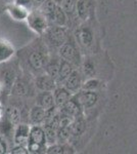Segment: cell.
<instances>
[{
  "label": "cell",
  "mask_w": 137,
  "mask_h": 154,
  "mask_svg": "<svg viewBox=\"0 0 137 154\" xmlns=\"http://www.w3.org/2000/svg\"><path fill=\"white\" fill-rule=\"evenodd\" d=\"M9 152L12 154H26V153H29V150H28V148H27V146L16 145V144H14V146L10 149Z\"/></svg>",
  "instance_id": "obj_27"
},
{
  "label": "cell",
  "mask_w": 137,
  "mask_h": 154,
  "mask_svg": "<svg viewBox=\"0 0 137 154\" xmlns=\"http://www.w3.org/2000/svg\"><path fill=\"white\" fill-rule=\"evenodd\" d=\"M57 7V4L54 0H45L42 5L39 7L38 9L43 12L44 14L47 17V19L49 20L50 22V25L52 24V19H53V16H54V12H55V9Z\"/></svg>",
  "instance_id": "obj_26"
},
{
  "label": "cell",
  "mask_w": 137,
  "mask_h": 154,
  "mask_svg": "<svg viewBox=\"0 0 137 154\" xmlns=\"http://www.w3.org/2000/svg\"><path fill=\"white\" fill-rule=\"evenodd\" d=\"M0 1H1V0H0Z\"/></svg>",
  "instance_id": "obj_32"
},
{
  "label": "cell",
  "mask_w": 137,
  "mask_h": 154,
  "mask_svg": "<svg viewBox=\"0 0 137 154\" xmlns=\"http://www.w3.org/2000/svg\"><path fill=\"white\" fill-rule=\"evenodd\" d=\"M61 58L59 57L58 54H55V56H50L45 65V68H44V72L56 80L59 73V69H61Z\"/></svg>",
  "instance_id": "obj_19"
},
{
  "label": "cell",
  "mask_w": 137,
  "mask_h": 154,
  "mask_svg": "<svg viewBox=\"0 0 137 154\" xmlns=\"http://www.w3.org/2000/svg\"><path fill=\"white\" fill-rule=\"evenodd\" d=\"M84 80H85V78H84L81 70L79 68H76L73 71V73L67 78V80L64 82L63 86H64L68 91H71L73 95H75V94H77L79 91L82 89Z\"/></svg>",
  "instance_id": "obj_9"
},
{
  "label": "cell",
  "mask_w": 137,
  "mask_h": 154,
  "mask_svg": "<svg viewBox=\"0 0 137 154\" xmlns=\"http://www.w3.org/2000/svg\"><path fill=\"white\" fill-rule=\"evenodd\" d=\"M36 104L41 106L46 111L53 108V107H55L53 91H39L36 96Z\"/></svg>",
  "instance_id": "obj_17"
},
{
  "label": "cell",
  "mask_w": 137,
  "mask_h": 154,
  "mask_svg": "<svg viewBox=\"0 0 137 154\" xmlns=\"http://www.w3.org/2000/svg\"><path fill=\"white\" fill-rule=\"evenodd\" d=\"M51 25H56V26L61 27H70V19L68 14H66V11L63 9V7L61 5H57L55 12H54L53 19H52V24Z\"/></svg>",
  "instance_id": "obj_23"
},
{
  "label": "cell",
  "mask_w": 137,
  "mask_h": 154,
  "mask_svg": "<svg viewBox=\"0 0 137 154\" xmlns=\"http://www.w3.org/2000/svg\"><path fill=\"white\" fill-rule=\"evenodd\" d=\"M77 2L78 0H63L61 4V6L63 7V9L66 11L70 19V26L73 22H77V23L79 22V24L81 23L77 17Z\"/></svg>",
  "instance_id": "obj_21"
},
{
  "label": "cell",
  "mask_w": 137,
  "mask_h": 154,
  "mask_svg": "<svg viewBox=\"0 0 137 154\" xmlns=\"http://www.w3.org/2000/svg\"><path fill=\"white\" fill-rule=\"evenodd\" d=\"M30 131H31V125L22 122L17 125L14 128L13 137H12L13 143L16 144V145L27 146L30 137Z\"/></svg>",
  "instance_id": "obj_13"
},
{
  "label": "cell",
  "mask_w": 137,
  "mask_h": 154,
  "mask_svg": "<svg viewBox=\"0 0 137 154\" xmlns=\"http://www.w3.org/2000/svg\"><path fill=\"white\" fill-rule=\"evenodd\" d=\"M11 93H12V95L17 96V97L27 96L29 94L28 84H27L26 81H24L23 79L16 78L13 85H12V88H11Z\"/></svg>",
  "instance_id": "obj_25"
},
{
  "label": "cell",
  "mask_w": 137,
  "mask_h": 154,
  "mask_svg": "<svg viewBox=\"0 0 137 154\" xmlns=\"http://www.w3.org/2000/svg\"><path fill=\"white\" fill-rule=\"evenodd\" d=\"M42 36L44 37V42L48 46V48L58 51L68 41L71 35H70L69 28H67V27L50 25Z\"/></svg>",
  "instance_id": "obj_5"
},
{
  "label": "cell",
  "mask_w": 137,
  "mask_h": 154,
  "mask_svg": "<svg viewBox=\"0 0 137 154\" xmlns=\"http://www.w3.org/2000/svg\"><path fill=\"white\" fill-rule=\"evenodd\" d=\"M44 2H45V0H31V11L32 9H38Z\"/></svg>",
  "instance_id": "obj_29"
},
{
  "label": "cell",
  "mask_w": 137,
  "mask_h": 154,
  "mask_svg": "<svg viewBox=\"0 0 137 154\" xmlns=\"http://www.w3.org/2000/svg\"><path fill=\"white\" fill-rule=\"evenodd\" d=\"M5 11L12 20L17 22H23L27 21L31 11L27 7L14 3V2H9V3L5 4Z\"/></svg>",
  "instance_id": "obj_10"
},
{
  "label": "cell",
  "mask_w": 137,
  "mask_h": 154,
  "mask_svg": "<svg viewBox=\"0 0 137 154\" xmlns=\"http://www.w3.org/2000/svg\"><path fill=\"white\" fill-rule=\"evenodd\" d=\"M47 147L48 145L43 125H31L29 141L27 144L29 153H46Z\"/></svg>",
  "instance_id": "obj_7"
},
{
  "label": "cell",
  "mask_w": 137,
  "mask_h": 154,
  "mask_svg": "<svg viewBox=\"0 0 137 154\" xmlns=\"http://www.w3.org/2000/svg\"><path fill=\"white\" fill-rule=\"evenodd\" d=\"M7 150H8V148H7L6 142L4 140H2L1 138H0V154L7 153Z\"/></svg>",
  "instance_id": "obj_30"
},
{
  "label": "cell",
  "mask_w": 137,
  "mask_h": 154,
  "mask_svg": "<svg viewBox=\"0 0 137 154\" xmlns=\"http://www.w3.org/2000/svg\"><path fill=\"white\" fill-rule=\"evenodd\" d=\"M28 117L31 125H43L46 121V110L36 104L30 109Z\"/></svg>",
  "instance_id": "obj_14"
},
{
  "label": "cell",
  "mask_w": 137,
  "mask_h": 154,
  "mask_svg": "<svg viewBox=\"0 0 137 154\" xmlns=\"http://www.w3.org/2000/svg\"><path fill=\"white\" fill-rule=\"evenodd\" d=\"M54 1L56 2V4H57V5H61V2H63V0H54Z\"/></svg>",
  "instance_id": "obj_31"
},
{
  "label": "cell",
  "mask_w": 137,
  "mask_h": 154,
  "mask_svg": "<svg viewBox=\"0 0 137 154\" xmlns=\"http://www.w3.org/2000/svg\"><path fill=\"white\" fill-rule=\"evenodd\" d=\"M112 61L108 56H103V51L100 53L84 56L80 66V70L84 78L89 77H97L104 79V76L112 75Z\"/></svg>",
  "instance_id": "obj_3"
},
{
  "label": "cell",
  "mask_w": 137,
  "mask_h": 154,
  "mask_svg": "<svg viewBox=\"0 0 137 154\" xmlns=\"http://www.w3.org/2000/svg\"><path fill=\"white\" fill-rule=\"evenodd\" d=\"M26 22L30 29L39 36L43 35L50 26L49 20L40 9H32Z\"/></svg>",
  "instance_id": "obj_8"
},
{
  "label": "cell",
  "mask_w": 137,
  "mask_h": 154,
  "mask_svg": "<svg viewBox=\"0 0 137 154\" xmlns=\"http://www.w3.org/2000/svg\"><path fill=\"white\" fill-rule=\"evenodd\" d=\"M48 49L44 40H36L33 44H29V46L22 51V61L30 73L38 75L44 72L45 65L50 57Z\"/></svg>",
  "instance_id": "obj_2"
},
{
  "label": "cell",
  "mask_w": 137,
  "mask_h": 154,
  "mask_svg": "<svg viewBox=\"0 0 137 154\" xmlns=\"http://www.w3.org/2000/svg\"><path fill=\"white\" fill-rule=\"evenodd\" d=\"M93 0H78L77 17L80 22H85L93 17Z\"/></svg>",
  "instance_id": "obj_12"
},
{
  "label": "cell",
  "mask_w": 137,
  "mask_h": 154,
  "mask_svg": "<svg viewBox=\"0 0 137 154\" xmlns=\"http://www.w3.org/2000/svg\"><path fill=\"white\" fill-rule=\"evenodd\" d=\"M57 54L61 59L73 64L76 68H80L82 60H83V54L75 40L74 35L70 36L68 41L57 51Z\"/></svg>",
  "instance_id": "obj_6"
},
{
  "label": "cell",
  "mask_w": 137,
  "mask_h": 154,
  "mask_svg": "<svg viewBox=\"0 0 137 154\" xmlns=\"http://www.w3.org/2000/svg\"><path fill=\"white\" fill-rule=\"evenodd\" d=\"M34 83L36 88L39 91H53L57 88V83L55 79L52 78L51 76H49L45 72H42V73L36 75Z\"/></svg>",
  "instance_id": "obj_11"
},
{
  "label": "cell",
  "mask_w": 137,
  "mask_h": 154,
  "mask_svg": "<svg viewBox=\"0 0 137 154\" xmlns=\"http://www.w3.org/2000/svg\"><path fill=\"white\" fill-rule=\"evenodd\" d=\"M76 69L73 64H71L70 62L66 61V60L61 59V69H59L58 76L56 78V83L57 85H63L64 81L67 80V78L73 73V71Z\"/></svg>",
  "instance_id": "obj_22"
},
{
  "label": "cell",
  "mask_w": 137,
  "mask_h": 154,
  "mask_svg": "<svg viewBox=\"0 0 137 154\" xmlns=\"http://www.w3.org/2000/svg\"><path fill=\"white\" fill-rule=\"evenodd\" d=\"M79 105L84 111V115L88 118L94 119L97 116V110L103 106V91H94L81 89L74 95Z\"/></svg>",
  "instance_id": "obj_4"
},
{
  "label": "cell",
  "mask_w": 137,
  "mask_h": 154,
  "mask_svg": "<svg viewBox=\"0 0 137 154\" xmlns=\"http://www.w3.org/2000/svg\"><path fill=\"white\" fill-rule=\"evenodd\" d=\"M16 54V48L10 41L0 38V65L9 62Z\"/></svg>",
  "instance_id": "obj_15"
},
{
  "label": "cell",
  "mask_w": 137,
  "mask_h": 154,
  "mask_svg": "<svg viewBox=\"0 0 137 154\" xmlns=\"http://www.w3.org/2000/svg\"><path fill=\"white\" fill-rule=\"evenodd\" d=\"M54 96V102H55V106L57 108L61 109L64 107L68 102L73 98V94L70 91H68L63 85H57V88L53 91Z\"/></svg>",
  "instance_id": "obj_16"
},
{
  "label": "cell",
  "mask_w": 137,
  "mask_h": 154,
  "mask_svg": "<svg viewBox=\"0 0 137 154\" xmlns=\"http://www.w3.org/2000/svg\"><path fill=\"white\" fill-rule=\"evenodd\" d=\"M76 148L70 142L66 143H54L47 147L46 153L48 154H74L76 153Z\"/></svg>",
  "instance_id": "obj_18"
},
{
  "label": "cell",
  "mask_w": 137,
  "mask_h": 154,
  "mask_svg": "<svg viewBox=\"0 0 137 154\" xmlns=\"http://www.w3.org/2000/svg\"><path fill=\"white\" fill-rule=\"evenodd\" d=\"M12 2L19 4V5L27 7L31 11V0H12Z\"/></svg>",
  "instance_id": "obj_28"
},
{
  "label": "cell",
  "mask_w": 137,
  "mask_h": 154,
  "mask_svg": "<svg viewBox=\"0 0 137 154\" xmlns=\"http://www.w3.org/2000/svg\"><path fill=\"white\" fill-rule=\"evenodd\" d=\"M106 88V82L103 79L97 78V77H89L86 78L82 85V89L94 91H104Z\"/></svg>",
  "instance_id": "obj_20"
},
{
  "label": "cell",
  "mask_w": 137,
  "mask_h": 154,
  "mask_svg": "<svg viewBox=\"0 0 137 154\" xmlns=\"http://www.w3.org/2000/svg\"><path fill=\"white\" fill-rule=\"evenodd\" d=\"M5 117L14 125H17L22 121V112L21 109L16 106H10L6 109L5 111Z\"/></svg>",
  "instance_id": "obj_24"
},
{
  "label": "cell",
  "mask_w": 137,
  "mask_h": 154,
  "mask_svg": "<svg viewBox=\"0 0 137 154\" xmlns=\"http://www.w3.org/2000/svg\"><path fill=\"white\" fill-rule=\"evenodd\" d=\"M101 33L98 25L94 23L92 17L85 22H81L74 30V37L83 56L101 51Z\"/></svg>",
  "instance_id": "obj_1"
}]
</instances>
